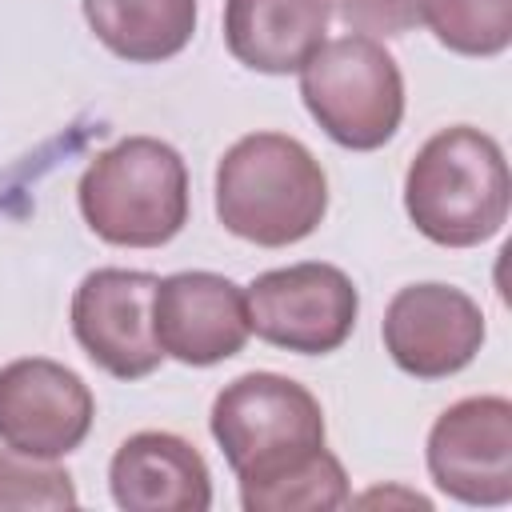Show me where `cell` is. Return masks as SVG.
<instances>
[{"mask_svg":"<svg viewBox=\"0 0 512 512\" xmlns=\"http://www.w3.org/2000/svg\"><path fill=\"white\" fill-rule=\"evenodd\" d=\"M380 336L400 372L444 380L476 360L484 344V312L452 284H408L388 300Z\"/></svg>","mask_w":512,"mask_h":512,"instance_id":"cell-10","label":"cell"},{"mask_svg":"<svg viewBox=\"0 0 512 512\" xmlns=\"http://www.w3.org/2000/svg\"><path fill=\"white\" fill-rule=\"evenodd\" d=\"M328 16V0H224V44L252 72L288 76L328 40Z\"/></svg>","mask_w":512,"mask_h":512,"instance_id":"cell-13","label":"cell"},{"mask_svg":"<svg viewBox=\"0 0 512 512\" xmlns=\"http://www.w3.org/2000/svg\"><path fill=\"white\" fill-rule=\"evenodd\" d=\"M112 500L124 512H208L212 476L196 444L172 432L128 436L108 464Z\"/></svg>","mask_w":512,"mask_h":512,"instance_id":"cell-12","label":"cell"},{"mask_svg":"<svg viewBox=\"0 0 512 512\" xmlns=\"http://www.w3.org/2000/svg\"><path fill=\"white\" fill-rule=\"evenodd\" d=\"M152 328L164 356L208 368L236 356L248 340L244 288L220 272H172L156 284Z\"/></svg>","mask_w":512,"mask_h":512,"instance_id":"cell-11","label":"cell"},{"mask_svg":"<svg viewBox=\"0 0 512 512\" xmlns=\"http://www.w3.org/2000/svg\"><path fill=\"white\" fill-rule=\"evenodd\" d=\"M328 176L320 160L284 132L240 136L216 168L220 224L260 248H288L320 228Z\"/></svg>","mask_w":512,"mask_h":512,"instance_id":"cell-1","label":"cell"},{"mask_svg":"<svg viewBox=\"0 0 512 512\" xmlns=\"http://www.w3.org/2000/svg\"><path fill=\"white\" fill-rule=\"evenodd\" d=\"M300 96L328 140L352 152L388 144L404 120V76L376 36L324 40L300 68Z\"/></svg>","mask_w":512,"mask_h":512,"instance_id":"cell-5","label":"cell"},{"mask_svg":"<svg viewBox=\"0 0 512 512\" xmlns=\"http://www.w3.org/2000/svg\"><path fill=\"white\" fill-rule=\"evenodd\" d=\"M244 308H248V328L260 340L284 352L324 356L352 336L360 296L356 284L336 264L304 260L260 272L244 292Z\"/></svg>","mask_w":512,"mask_h":512,"instance_id":"cell-6","label":"cell"},{"mask_svg":"<svg viewBox=\"0 0 512 512\" xmlns=\"http://www.w3.org/2000/svg\"><path fill=\"white\" fill-rule=\"evenodd\" d=\"M328 8L360 36H404L420 20V0H328Z\"/></svg>","mask_w":512,"mask_h":512,"instance_id":"cell-18","label":"cell"},{"mask_svg":"<svg viewBox=\"0 0 512 512\" xmlns=\"http://www.w3.org/2000/svg\"><path fill=\"white\" fill-rule=\"evenodd\" d=\"M420 20L460 56H500L512 44V0H420Z\"/></svg>","mask_w":512,"mask_h":512,"instance_id":"cell-15","label":"cell"},{"mask_svg":"<svg viewBox=\"0 0 512 512\" xmlns=\"http://www.w3.org/2000/svg\"><path fill=\"white\" fill-rule=\"evenodd\" d=\"M92 36L128 64H160L188 48L196 0H80Z\"/></svg>","mask_w":512,"mask_h":512,"instance_id":"cell-14","label":"cell"},{"mask_svg":"<svg viewBox=\"0 0 512 512\" xmlns=\"http://www.w3.org/2000/svg\"><path fill=\"white\" fill-rule=\"evenodd\" d=\"M88 228L116 248H160L188 224L184 156L156 136H128L104 148L80 176Z\"/></svg>","mask_w":512,"mask_h":512,"instance_id":"cell-4","label":"cell"},{"mask_svg":"<svg viewBox=\"0 0 512 512\" xmlns=\"http://www.w3.org/2000/svg\"><path fill=\"white\" fill-rule=\"evenodd\" d=\"M0 508H76V488L52 460L0 452Z\"/></svg>","mask_w":512,"mask_h":512,"instance_id":"cell-17","label":"cell"},{"mask_svg":"<svg viewBox=\"0 0 512 512\" xmlns=\"http://www.w3.org/2000/svg\"><path fill=\"white\" fill-rule=\"evenodd\" d=\"M428 472L436 488L472 508L512 500V400L468 396L444 408L428 432Z\"/></svg>","mask_w":512,"mask_h":512,"instance_id":"cell-7","label":"cell"},{"mask_svg":"<svg viewBox=\"0 0 512 512\" xmlns=\"http://www.w3.org/2000/svg\"><path fill=\"white\" fill-rule=\"evenodd\" d=\"M160 276L136 268H96L72 296V332L96 368L116 380H140L160 368L164 352L152 328Z\"/></svg>","mask_w":512,"mask_h":512,"instance_id":"cell-8","label":"cell"},{"mask_svg":"<svg viewBox=\"0 0 512 512\" xmlns=\"http://www.w3.org/2000/svg\"><path fill=\"white\" fill-rule=\"evenodd\" d=\"M244 512H320V508H344L352 504L344 464L324 448L316 460H308L296 472H284L268 488L240 500Z\"/></svg>","mask_w":512,"mask_h":512,"instance_id":"cell-16","label":"cell"},{"mask_svg":"<svg viewBox=\"0 0 512 512\" xmlns=\"http://www.w3.org/2000/svg\"><path fill=\"white\" fill-rule=\"evenodd\" d=\"M512 176L500 144L468 124L436 132L404 176V208L420 236L444 248L492 240L508 220Z\"/></svg>","mask_w":512,"mask_h":512,"instance_id":"cell-2","label":"cell"},{"mask_svg":"<svg viewBox=\"0 0 512 512\" xmlns=\"http://www.w3.org/2000/svg\"><path fill=\"white\" fill-rule=\"evenodd\" d=\"M208 424L240 480V500L324 452L320 400L280 372H244L224 384Z\"/></svg>","mask_w":512,"mask_h":512,"instance_id":"cell-3","label":"cell"},{"mask_svg":"<svg viewBox=\"0 0 512 512\" xmlns=\"http://www.w3.org/2000/svg\"><path fill=\"white\" fill-rule=\"evenodd\" d=\"M96 400L88 384L44 356H24L0 368V444L36 456L60 460L84 444L92 432Z\"/></svg>","mask_w":512,"mask_h":512,"instance_id":"cell-9","label":"cell"}]
</instances>
